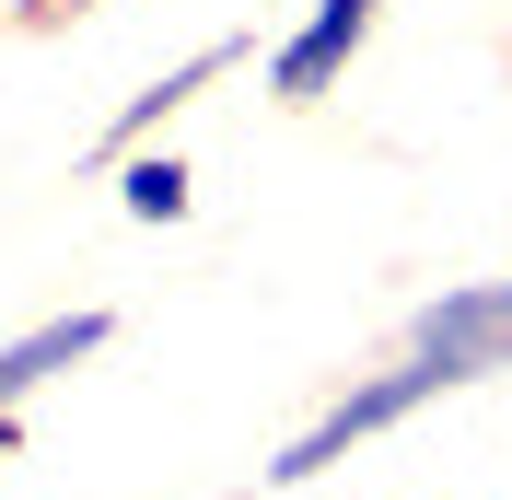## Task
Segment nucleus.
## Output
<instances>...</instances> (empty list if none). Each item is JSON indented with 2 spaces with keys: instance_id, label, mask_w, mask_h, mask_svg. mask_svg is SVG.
<instances>
[{
  "instance_id": "7ed1b4c3",
  "label": "nucleus",
  "mask_w": 512,
  "mask_h": 500,
  "mask_svg": "<svg viewBox=\"0 0 512 500\" xmlns=\"http://www.w3.org/2000/svg\"><path fill=\"white\" fill-rule=\"evenodd\" d=\"M373 24H384V0H315V12H303V35L268 59V94H280V105H315L326 82L373 47Z\"/></svg>"
},
{
  "instance_id": "f03ea898",
  "label": "nucleus",
  "mask_w": 512,
  "mask_h": 500,
  "mask_svg": "<svg viewBox=\"0 0 512 500\" xmlns=\"http://www.w3.org/2000/svg\"><path fill=\"white\" fill-rule=\"evenodd\" d=\"M408 349L466 361V373H501L512 361V280H466V291H443V303H419L408 314Z\"/></svg>"
},
{
  "instance_id": "f257e3e1",
  "label": "nucleus",
  "mask_w": 512,
  "mask_h": 500,
  "mask_svg": "<svg viewBox=\"0 0 512 500\" xmlns=\"http://www.w3.org/2000/svg\"><path fill=\"white\" fill-rule=\"evenodd\" d=\"M466 361H431V349H408V361H396V373H373V384H350V396L326 407L315 431L303 442H280V466H268V489H303V477H326L338 466V454H350V442H373V431H396V419H419V407L431 396H466Z\"/></svg>"
},
{
  "instance_id": "20e7f679",
  "label": "nucleus",
  "mask_w": 512,
  "mask_h": 500,
  "mask_svg": "<svg viewBox=\"0 0 512 500\" xmlns=\"http://www.w3.org/2000/svg\"><path fill=\"white\" fill-rule=\"evenodd\" d=\"M117 338V314H47V326H24V338H0V407H24L47 373H70V361H94V349Z\"/></svg>"
},
{
  "instance_id": "39448f33",
  "label": "nucleus",
  "mask_w": 512,
  "mask_h": 500,
  "mask_svg": "<svg viewBox=\"0 0 512 500\" xmlns=\"http://www.w3.org/2000/svg\"><path fill=\"white\" fill-rule=\"evenodd\" d=\"M222 70H233V47H198V59H175V70H163V82H152V94H128V117L105 128V152L128 163V152H140V140H152V128L175 117V105H187V94H210Z\"/></svg>"
},
{
  "instance_id": "423d86ee",
  "label": "nucleus",
  "mask_w": 512,
  "mask_h": 500,
  "mask_svg": "<svg viewBox=\"0 0 512 500\" xmlns=\"http://www.w3.org/2000/svg\"><path fill=\"white\" fill-rule=\"evenodd\" d=\"M117 198H128V221H187V163L175 152H128L117 163Z\"/></svg>"
}]
</instances>
